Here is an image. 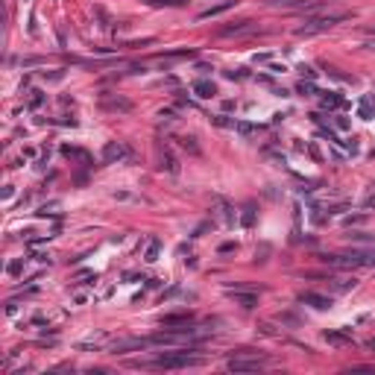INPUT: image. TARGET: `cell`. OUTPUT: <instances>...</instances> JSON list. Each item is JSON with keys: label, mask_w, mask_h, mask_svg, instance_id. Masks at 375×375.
Listing matches in <instances>:
<instances>
[{"label": "cell", "mask_w": 375, "mask_h": 375, "mask_svg": "<svg viewBox=\"0 0 375 375\" xmlns=\"http://www.w3.org/2000/svg\"><path fill=\"white\" fill-rule=\"evenodd\" d=\"M320 261L328 267L352 270V267H375V249H352L349 255H320Z\"/></svg>", "instance_id": "1"}, {"label": "cell", "mask_w": 375, "mask_h": 375, "mask_svg": "<svg viewBox=\"0 0 375 375\" xmlns=\"http://www.w3.org/2000/svg\"><path fill=\"white\" fill-rule=\"evenodd\" d=\"M203 358L200 355H191V352H164L152 361V366L159 369H185V366H200Z\"/></svg>", "instance_id": "2"}, {"label": "cell", "mask_w": 375, "mask_h": 375, "mask_svg": "<svg viewBox=\"0 0 375 375\" xmlns=\"http://www.w3.org/2000/svg\"><path fill=\"white\" fill-rule=\"evenodd\" d=\"M343 18H346V12H337V15H323V18H311V21H305V27H299V30H296V35H314V32L331 30V27H334V24H340Z\"/></svg>", "instance_id": "3"}, {"label": "cell", "mask_w": 375, "mask_h": 375, "mask_svg": "<svg viewBox=\"0 0 375 375\" xmlns=\"http://www.w3.org/2000/svg\"><path fill=\"white\" fill-rule=\"evenodd\" d=\"M264 364H267L264 358H258V355H252V352H249V358H232L226 366H229L232 372H255V369H261Z\"/></svg>", "instance_id": "4"}, {"label": "cell", "mask_w": 375, "mask_h": 375, "mask_svg": "<svg viewBox=\"0 0 375 375\" xmlns=\"http://www.w3.org/2000/svg\"><path fill=\"white\" fill-rule=\"evenodd\" d=\"M299 302H302V305H314L317 311H325V308H331V296H320V293H302V296H299Z\"/></svg>", "instance_id": "5"}, {"label": "cell", "mask_w": 375, "mask_h": 375, "mask_svg": "<svg viewBox=\"0 0 375 375\" xmlns=\"http://www.w3.org/2000/svg\"><path fill=\"white\" fill-rule=\"evenodd\" d=\"M246 32H255V21H241L234 27H223L220 35H246Z\"/></svg>", "instance_id": "6"}, {"label": "cell", "mask_w": 375, "mask_h": 375, "mask_svg": "<svg viewBox=\"0 0 375 375\" xmlns=\"http://www.w3.org/2000/svg\"><path fill=\"white\" fill-rule=\"evenodd\" d=\"M103 159H106V162H117V159H126V147H123V144H106V150H103Z\"/></svg>", "instance_id": "7"}, {"label": "cell", "mask_w": 375, "mask_h": 375, "mask_svg": "<svg viewBox=\"0 0 375 375\" xmlns=\"http://www.w3.org/2000/svg\"><path fill=\"white\" fill-rule=\"evenodd\" d=\"M234 6V0H223V3H217V6H211V9H205V12H200V18H217V15H223L226 9H232Z\"/></svg>", "instance_id": "8"}, {"label": "cell", "mask_w": 375, "mask_h": 375, "mask_svg": "<svg viewBox=\"0 0 375 375\" xmlns=\"http://www.w3.org/2000/svg\"><path fill=\"white\" fill-rule=\"evenodd\" d=\"M193 94H196V97H203V100H208V97H214V94H217V88H214L211 82L200 80V82H193Z\"/></svg>", "instance_id": "9"}, {"label": "cell", "mask_w": 375, "mask_h": 375, "mask_svg": "<svg viewBox=\"0 0 375 375\" xmlns=\"http://www.w3.org/2000/svg\"><path fill=\"white\" fill-rule=\"evenodd\" d=\"M325 340L331 346H349L352 343V337L346 334V331H325Z\"/></svg>", "instance_id": "10"}, {"label": "cell", "mask_w": 375, "mask_h": 375, "mask_svg": "<svg viewBox=\"0 0 375 375\" xmlns=\"http://www.w3.org/2000/svg\"><path fill=\"white\" fill-rule=\"evenodd\" d=\"M150 340H117V343L112 346V352H126V349H141V346H147Z\"/></svg>", "instance_id": "11"}, {"label": "cell", "mask_w": 375, "mask_h": 375, "mask_svg": "<svg viewBox=\"0 0 375 375\" xmlns=\"http://www.w3.org/2000/svg\"><path fill=\"white\" fill-rule=\"evenodd\" d=\"M191 323V314H173V317H164L162 325L164 328H173V325H188Z\"/></svg>", "instance_id": "12"}, {"label": "cell", "mask_w": 375, "mask_h": 375, "mask_svg": "<svg viewBox=\"0 0 375 375\" xmlns=\"http://www.w3.org/2000/svg\"><path fill=\"white\" fill-rule=\"evenodd\" d=\"M229 296H232L241 308H255V302H258V299H255V293H229Z\"/></svg>", "instance_id": "13"}, {"label": "cell", "mask_w": 375, "mask_h": 375, "mask_svg": "<svg viewBox=\"0 0 375 375\" xmlns=\"http://www.w3.org/2000/svg\"><path fill=\"white\" fill-rule=\"evenodd\" d=\"M159 249H162V244H159V241H150V246H147V255H144V258L152 264L155 258H159Z\"/></svg>", "instance_id": "14"}, {"label": "cell", "mask_w": 375, "mask_h": 375, "mask_svg": "<svg viewBox=\"0 0 375 375\" xmlns=\"http://www.w3.org/2000/svg\"><path fill=\"white\" fill-rule=\"evenodd\" d=\"M241 223H244L246 229L255 223V208H252V205H246V208H244V214H241Z\"/></svg>", "instance_id": "15"}, {"label": "cell", "mask_w": 375, "mask_h": 375, "mask_svg": "<svg viewBox=\"0 0 375 375\" xmlns=\"http://www.w3.org/2000/svg\"><path fill=\"white\" fill-rule=\"evenodd\" d=\"M217 211H220V217H223V223H232V220H234L232 208H229L226 203H217Z\"/></svg>", "instance_id": "16"}, {"label": "cell", "mask_w": 375, "mask_h": 375, "mask_svg": "<svg viewBox=\"0 0 375 375\" xmlns=\"http://www.w3.org/2000/svg\"><path fill=\"white\" fill-rule=\"evenodd\" d=\"M323 103L325 106H340V97H334V94H323Z\"/></svg>", "instance_id": "17"}, {"label": "cell", "mask_w": 375, "mask_h": 375, "mask_svg": "<svg viewBox=\"0 0 375 375\" xmlns=\"http://www.w3.org/2000/svg\"><path fill=\"white\" fill-rule=\"evenodd\" d=\"M299 94H314V85L311 82H299V88H296Z\"/></svg>", "instance_id": "18"}, {"label": "cell", "mask_w": 375, "mask_h": 375, "mask_svg": "<svg viewBox=\"0 0 375 375\" xmlns=\"http://www.w3.org/2000/svg\"><path fill=\"white\" fill-rule=\"evenodd\" d=\"M252 129H255L252 123H238V132H244V135H249Z\"/></svg>", "instance_id": "19"}, {"label": "cell", "mask_w": 375, "mask_h": 375, "mask_svg": "<svg viewBox=\"0 0 375 375\" xmlns=\"http://www.w3.org/2000/svg\"><path fill=\"white\" fill-rule=\"evenodd\" d=\"M38 103H41V91H32V97H30V106H32V109H35Z\"/></svg>", "instance_id": "20"}]
</instances>
